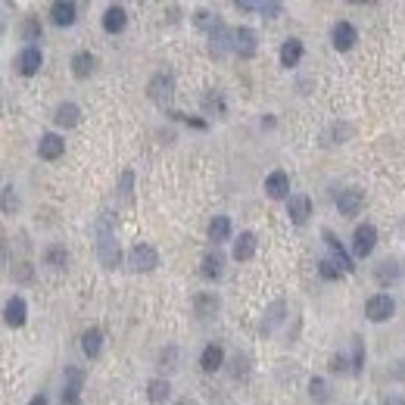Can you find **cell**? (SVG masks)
I'll use <instances>...</instances> for the list:
<instances>
[{
    "instance_id": "23",
    "label": "cell",
    "mask_w": 405,
    "mask_h": 405,
    "mask_svg": "<svg viewBox=\"0 0 405 405\" xmlns=\"http://www.w3.org/2000/svg\"><path fill=\"white\" fill-rule=\"evenodd\" d=\"M50 16H54V22L60 28H66L78 19V7H75V3H54V7H50Z\"/></svg>"
},
{
    "instance_id": "3",
    "label": "cell",
    "mask_w": 405,
    "mask_h": 405,
    "mask_svg": "<svg viewBox=\"0 0 405 405\" xmlns=\"http://www.w3.org/2000/svg\"><path fill=\"white\" fill-rule=\"evenodd\" d=\"M374 246H378V228H374V224H368V222L358 224L356 234H352V250H356V256L358 259L371 256Z\"/></svg>"
},
{
    "instance_id": "38",
    "label": "cell",
    "mask_w": 405,
    "mask_h": 405,
    "mask_svg": "<svg viewBox=\"0 0 405 405\" xmlns=\"http://www.w3.org/2000/svg\"><path fill=\"white\" fill-rule=\"evenodd\" d=\"M384 405H405V399H402V396H386Z\"/></svg>"
},
{
    "instance_id": "33",
    "label": "cell",
    "mask_w": 405,
    "mask_h": 405,
    "mask_svg": "<svg viewBox=\"0 0 405 405\" xmlns=\"http://www.w3.org/2000/svg\"><path fill=\"white\" fill-rule=\"evenodd\" d=\"M131 187H135V172H125V175H121V184H119V196L125 202H131Z\"/></svg>"
},
{
    "instance_id": "19",
    "label": "cell",
    "mask_w": 405,
    "mask_h": 405,
    "mask_svg": "<svg viewBox=\"0 0 405 405\" xmlns=\"http://www.w3.org/2000/svg\"><path fill=\"white\" fill-rule=\"evenodd\" d=\"M54 121L60 125V128H75V125L81 121V109L75 106V103H60V106H56Z\"/></svg>"
},
{
    "instance_id": "21",
    "label": "cell",
    "mask_w": 405,
    "mask_h": 405,
    "mask_svg": "<svg viewBox=\"0 0 405 405\" xmlns=\"http://www.w3.org/2000/svg\"><path fill=\"white\" fill-rule=\"evenodd\" d=\"M94 66H97V60H94L91 50H78V54L72 56V75L75 78H88V75L94 72Z\"/></svg>"
},
{
    "instance_id": "32",
    "label": "cell",
    "mask_w": 405,
    "mask_h": 405,
    "mask_svg": "<svg viewBox=\"0 0 405 405\" xmlns=\"http://www.w3.org/2000/svg\"><path fill=\"white\" fill-rule=\"evenodd\" d=\"M318 271H321L324 281H337L340 277V265L331 262V259H321V262H318Z\"/></svg>"
},
{
    "instance_id": "7",
    "label": "cell",
    "mask_w": 405,
    "mask_h": 405,
    "mask_svg": "<svg viewBox=\"0 0 405 405\" xmlns=\"http://www.w3.org/2000/svg\"><path fill=\"white\" fill-rule=\"evenodd\" d=\"M331 40H334V47L340 50V54H346V50L356 47V40H358V32L352 22H337L331 32Z\"/></svg>"
},
{
    "instance_id": "24",
    "label": "cell",
    "mask_w": 405,
    "mask_h": 405,
    "mask_svg": "<svg viewBox=\"0 0 405 405\" xmlns=\"http://www.w3.org/2000/svg\"><path fill=\"white\" fill-rule=\"evenodd\" d=\"M209 237L216 243H222V240H228L231 237V222H228V216H216L209 222Z\"/></svg>"
},
{
    "instance_id": "9",
    "label": "cell",
    "mask_w": 405,
    "mask_h": 405,
    "mask_svg": "<svg viewBox=\"0 0 405 405\" xmlns=\"http://www.w3.org/2000/svg\"><path fill=\"white\" fill-rule=\"evenodd\" d=\"M287 216H290L293 224H305L309 222V216H312V200L305 194L290 196V200H287Z\"/></svg>"
},
{
    "instance_id": "25",
    "label": "cell",
    "mask_w": 405,
    "mask_h": 405,
    "mask_svg": "<svg viewBox=\"0 0 405 405\" xmlns=\"http://www.w3.org/2000/svg\"><path fill=\"white\" fill-rule=\"evenodd\" d=\"M169 393H172L169 380L156 378V380H150V384H147V396H150V402H165V399H169Z\"/></svg>"
},
{
    "instance_id": "22",
    "label": "cell",
    "mask_w": 405,
    "mask_h": 405,
    "mask_svg": "<svg viewBox=\"0 0 405 405\" xmlns=\"http://www.w3.org/2000/svg\"><path fill=\"white\" fill-rule=\"evenodd\" d=\"M81 380H84V374L75 371V368H69V384H66V390H62V405H81L78 402Z\"/></svg>"
},
{
    "instance_id": "6",
    "label": "cell",
    "mask_w": 405,
    "mask_h": 405,
    "mask_svg": "<svg viewBox=\"0 0 405 405\" xmlns=\"http://www.w3.org/2000/svg\"><path fill=\"white\" fill-rule=\"evenodd\" d=\"M321 237H324V243H327V250L334 253V262L340 265V271L352 275V271H356V265H352V256L343 250V243H340L337 237H334V231H327V228H324V231H321Z\"/></svg>"
},
{
    "instance_id": "31",
    "label": "cell",
    "mask_w": 405,
    "mask_h": 405,
    "mask_svg": "<svg viewBox=\"0 0 405 405\" xmlns=\"http://www.w3.org/2000/svg\"><path fill=\"white\" fill-rule=\"evenodd\" d=\"M362 364H364V346L358 337H352V374L362 371Z\"/></svg>"
},
{
    "instance_id": "15",
    "label": "cell",
    "mask_w": 405,
    "mask_h": 405,
    "mask_svg": "<svg viewBox=\"0 0 405 405\" xmlns=\"http://www.w3.org/2000/svg\"><path fill=\"white\" fill-rule=\"evenodd\" d=\"M62 150H66V141L60 135H40V143H38L40 159H60Z\"/></svg>"
},
{
    "instance_id": "18",
    "label": "cell",
    "mask_w": 405,
    "mask_h": 405,
    "mask_svg": "<svg viewBox=\"0 0 405 405\" xmlns=\"http://www.w3.org/2000/svg\"><path fill=\"white\" fill-rule=\"evenodd\" d=\"M299 60H303V40L299 38L284 40L281 44V66L293 69V66H299Z\"/></svg>"
},
{
    "instance_id": "1",
    "label": "cell",
    "mask_w": 405,
    "mask_h": 405,
    "mask_svg": "<svg viewBox=\"0 0 405 405\" xmlns=\"http://www.w3.org/2000/svg\"><path fill=\"white\" fill-rule=\"evenodd\" d=\"M97 259H100L103 268H115L121 259L119 253V243H115V234H113V216L103 212L97 218Z\"/></svg>"
},
{
    "instance_id": "30",
    "label": "cell",
    "mask_w": 405,
    "mask_h": 405,
    "mask_svg": "<svg viewBox=\"0 0 405 405\" xmlns=\"http://www.w3.org/2000/svg\"><path fill=\"white\" fill-rule=\"evenodd\" d=\"M218 275H222V259H218V256H206V259H202V277H209V281H212V277H218Z\"/></svg>"
},
{
    "instance_id": "28",
    "label": "cell",
    "mask_w": 405,
    "mask_h": 405,
    "mask_svg": "<svg viewBox=\"0 0 405 405\" xmlns=\"http://www.w3.org/2000/svg\"><path fill=\"white\" fill-rule=\"evenodd\" d=\"M196 25H200L202 32H209V34H216L218 28H224V25H222V19H216V16L206 13V10H200V13H196Z\"/></svg>"
},
{
    "instance_id": "17",
    "label": "cell",
    "mask_w": 405,
    "mask_h": 405,
    "mask_svg": "<svg viewBox=\"0 0 405 405\" xmlns=\"http://www.w3.org/2000/svg\"><path fill=\"white\" fill-rule=\"evenodd\" d=\"M81 352L88 358H97L103 352V331L100 327H91V331L81 334Z\"/></svg>"
},
{
    "instance_id": "29",
    "label": "cell",
    "mask_w": 405,
    "mask_h": 405,
    "mask_svg": "<svg viewBox=\"0 0 405 405\" xmlns=\"http://www.w3.org/2000/svg\"><path fill=\"white\" fill-rule=\"evenodd\" d=\"M40 34H44V28H40V22L34 19V16L22 22V38L25 40H40Z\"/></svg>"
},
{
    "instance_id": "26",
    "label": "cell",
    "mask_w": 405,
    "mask_h": 405,
    "mask_svg": "<svg viewBox=\"0 0 405 405\" xmlns=\"http://www.w3.org/2000/svg\"><path fill=\"white\" fill-rule=\"evenodd\" d=\"M374 277H378L380 287H386V284H393L399 277V265L393 262V259H386V262L378 265V271H374Z\"/></svg>"
},
{
    "instance_id": "5",
    "label": "cell",
    "mask_w": 405,
    "mask_h": 405,
    "mask_svg": "<svg viewBox=\"0 0 405 405\" xmlns=\"http://www.w3.org/2000/svg\"><path fill=\"white\" fill-rule=\"evenodd\" d=\"M393 312H396V303H393L390 293H378V297H371L364 303V315L371 318V321H386Z\"/></svg>"
},
{
    "instance_id": "14",
    "label": "cell",
    "mask_w": 405,
    "mask_h": 405,
    "mask_svg": "<svg viewBox=\"0 0 405 405\" xmlns=\"http://www.w3.org/2000/svg\"><path fill=\"white\" fill-rule=\"evenodd\" d=\"M128 25V13H125V7H106V13H103V32L109 34H119L121 28Z\"/></svg>"
},
{
    "instance_id": "2",
    "label": "cell",
    "mask_w": 405,
    "mask_h": 405,
    "mask_svg": "<svg viewBox=\"0 0 405 405\" xmlns=\"http://www.w3.org/2000/svg\"><path fill=\"white\" fill-rule=\"evenodd\" d=\"M147 97L156 103V106H165V103L175 97V78H172V75H165V72L153 75V78H150V84H147Z\"/></svg>"
},
{
    "instance_id": "35",
    "label": "cell",
    "mask_w": 405,
    "mask_h": 405,
    "mask_svg": "<svg viewBox=\"0 0 405 405\" xmlns=\"http://www.w3.org/2000/svg\"><path fill=\"white\" fill-rule=\"evenodd\" d=\"M309 393H312V396H318V399H327V384H324L321 378H312Z\"/></svg>"
},
{
    "instance_id": "10",
    "label": "cell",
    "mask_w": 405,
    "mask_h": 405,
    "mask_svg": "<svg viewBox=\"0 0 405 405\" xmlns=\"http://www.w3.org/2000/svg\"><path fill=\"white\" fill-rule=\"evenodd\" d=\"M28 318V305L22 297H10L7 305H3V321L10 324V327H22Z\"/></svg>"
},
{
    "instance_id": "20",
    "label": "cell",
    "mask_w": 405,
    "mask_h": 405,
    "mask_svg": "<svg viewBox=\"0 0 405 405\" xmlns=\"http://www.w3.org/2000/svg\"><path fill=\"white\" fill-rule=\"evenodd\" d=\"M253 253H256V234H253V231H243L234 240V259L237 262H246V259H253Z\"/></svg>"
},
{
    "instance_id": "27",
    "label": "cell",
    "mask_w": 405,
    "mask_h": 405,
    "mask_svg": "<svg viewBox=\"0 0 405 405\" xmlns=\"http://www.w3.org/2000/svg\"><path fill=\"white\" fill-rule=\"evenodd\" d=\"M66 259H69V253H66V246H60V243L44 253V262H47L50 268H62V265H66Z\"/></svg>"
},
{
    "instance_id": "34",
    "label": "cell",
    "mask_w": 405,
    "mask_h": 405,
    "mask_svg": "<svg viewBox=\"0 0 405 405\" xmlns=\"http://www.w3.org/2000/svg\"><path fill=\"white\" fill-rule=\"evenodd\" d=\"M16 209H19V200L13 196V187L7 184V187H3V212L10 216V212H16Z\"/></svg>"
},
{
    "instance_id": "12",
    "label": "cell",
    "mask_w": 405,
    "mask_h": 405,
    "mask_svg": "<svg viewBox=\"0 0 405 405\" xmlns=\"http://www.w3.org/2000/svg\"><path fill=\"white\" fill-rule=\"evenodd\" d=\"M265 194L271 196V200H284V196L290 194V178H287V172H271L268 178H265Z\"/></svg>"
},
{
    "instance_id": "39",
    "label": "cell",
    "mask_w": 405,
    "mask_h": 405,
    "mask_svg": "<svg viewBox=\"0 0 405 405\" xmlns=\"http://www.w3.org/2000/svg\"><path fill=\"white\" fill-rule=\"evenodd\" d=\"M28 405H50V402H47V396H32V402Z\"/></svg>"
},
{
    "instance_id": "36",
    "label": "cell",
    "mask_w": 405,
    "mask_h": 405,
    "mask_svg": "<svg viewBox=\"0 0 405 405\" xmlns=\"http://www.w3.org/2000/svg\"><path fill=\"white\" fill-rule=\"evenodd\" d=\"M259 13L275 19V16H281V3H259Z\"/></svg>"
},
{
    "instance_id": "37",
    "label": "cell",
    "mask_w": 405,
    "mask_h": 405,
    "mask_svg": "<svg viewBox=\"0 0 405 405\" xmlns=\"http://www.w3.org/2000/svg\"><path fill=\"white\" fill-rule=\"evenodd\" d=\"M334 371H349V368H346V358L340 356V358H334V364H331Z\"/></svg>"
},
{
    "instance_id": "16",
    "label": "cell",
    "mask_w": 405,
    "mask_h": 405,
    "mask_svg": "<svg viewBox=\"0 0 405 405\" xmlns=\"http://www.w3.org/2000/svg\"><path fill=\"white\" fill-rule=\"evenodd\" d=\"M224 364V349L218 343H209L206 349H202V356H200V368L206 374H212V371H218Z\"/></svg>"
},
{
    "instance_id": "11",
    "label": "cell",
    "mask_w": 405,
    "mask_h": 405,
    "mask_svg": "<svg viewBox=\"0 0 405 405\" xmlns=\"http://www.w3.org/2000/svg\"><path fill=\"white\" fill-rule=\"evenodd\" d=\"M362 206H364V194H362V190H356V187L343 190V194L337 196L340 216H358V209H362Z\"/></svg>"
},
{
    "instance_id": "8",
    "label": "cell",
    "mask_w": 405,
    "mask_h": 405,
    "mask_svg": "<svg viewBox=\"0 0 405 405\" xmlns=\"http://www.w3.org/2000/svg\"><path fill=\"white\" fill-rule=\"evenodd\" d=\"M234 54L240 60H253L256 56V32L253 28H237L234 32Z\"/></svg>"
},
{
    "instance_id": "13",
    "label": "cell",
    "mask_w": 405,
    "mask_h": 405,
    "mask_svg": "<svg viewBox=\"0 0 405 405\" xmlns=\"http://www.w3.org/2000/svg\"><path fill=\"white\" fill-rule=\"evenodd\" d=\"M40 62H44V56H40V50L34 47V44H28V47L19 54V60H16V66H19V72L25 75V78H32V75L40 69Z\"/></svg>"
},
{
    "instance_id": "4",
    "label": "cell",
    "mask_w": 405,
    "mask_h": 405,
    "mask_svg": "<svg viewBox=\"0 0 405 405\" xmlns=\"http://www.w3.org/2000/svg\"><path fill=\"white\" fill-rule=\"evenodd\" d=\"M128 265L131 271H153L159 265V253L153 246H147V243H137L135 250L128 253Z\"/></svg>"
}]
</instances>
